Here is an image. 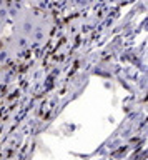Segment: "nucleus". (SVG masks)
<instances>
[{
  "label": "nucleus",
  "mask_w": 148,
  "mask_h": 160,
  "mask_svg": "<svg viewBox=\"0 0 148 160\" xmlns=\"http://www.w3.org/2000/svg\"><path fill=\"white\" fill-rule=\"evenodd\" d=\"M53 28V20L48 12H37L35 10V22L30 33V43L32 47H43L47 40L50 38Z\"/></svg>",
  "instance_id": "f257e3e1"
},
{
  "label": "nucleus",
  "mask_w": 148,
  "mask_h": 160,
  "mask_svg": "<svg viewBox=\"0 0 148 160\" xmlns=\"http://www.w3.org/2000/svg\"><path fill=\"white\" fill-rule=\"evenodd\" d=\"M7 27H10V22H8V7H7V0H0V37L5 33Z\"/></svg>",
  "instance_id": "f03ea898"
},
{
  "label": "nucleus",
  "mask_w": 148,
  "mask_h": 160,
  "mask_svg": "<svg viewBox=\"0 0 148 160\" xmlns=\"http://www.w3.org/2000/svg\"><path fill=\"white\" fill-rule=\"evenodd\" d=\"M27 5H30V7H40V5H43L47 2V0H23Z\"/></svg>",
  "instance_id": "7ed1b4c3"
},
{
  "label": "nucleus",
  "mask_w": 148,
  "mask_h": 160,
  "mask_svg": "<svg viewBox=\"0 0 148 160\" xmlns=\"http://www.w3.org/2000/svg\"><path fill=\"white\" fill-rule=\"evenodd\" d=\"M7 60H10V58H8V55H7V52L3 48H0V67H2V63H5Z\"/></svg>",
  "instance_id": "20e7f679"
}]
</instances>
